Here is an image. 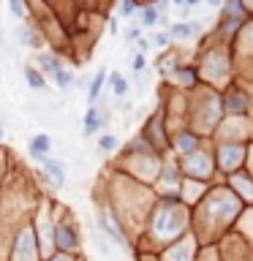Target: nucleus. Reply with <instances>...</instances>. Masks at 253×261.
I'll return each instance as SVG.
<instances>
[{"instance_id": "dca6fc26", "label": "nucleus", "mask_w": 253, "mask_h": 261, "mask_svg": "<svg viewBox=\"0 0 253 261\" xmlns=\"http://www.w3.org/2000/svg\"><path fill=\"white\" fill-rule=\"evenodd\" d=\"M11 11H14V16H25L28 14V11H25V3H22V0H11Z\"/></svg>"}, {"instance_id": "9d476101", "label": "nucleus", "mask_w": 253, "mask_h": 261, "mask_svg": "<svg viewBox=\"0 0 253 261\" xmlns=\"http://www.w3.org/2000/svg\"><path fill=\"white\" fill-rule=\"evenodd\" d=\"M109 82H112V90H115L117 96H125L128 93V82H125V76H120L115 71V74H109Z\"/></svg>"}, {"instance_id": "a211bd4d", "label": "nucleus", "mask_w": 253, "mask_h": 261, "mask_svg": "<svg viewBox=\"0 0 253 261\" xmlns=\"http://www.w3.org/2000/svg\"><path fill=\"white\" fill-rule=\"evenodd\" d=\"M134 71H144V55L134 57Z\"/></svg>"}, {"instance_id": "20e7f679", "label": "nucleus", "mask_w": 253, "mask_h": 261, "mask_svg": "<svg viewBox=\"0 0 253 261\" xmlns=\"http://www.w3.org/2000/svg\"><path fill=\"white\" fill-rule=\"evenodd\" d=\"M161 22V8L158 6H144L142 8V25L144 28H155Z\"/></svg>"}, {"instance_id": "39448f33", "label": "nucleus", "mask_w": 253, "mask_h": 261, "mask_svg": "<svg viewBox=\"0 0 253 261\" xmlns=\"http://www.w3.org/2000/svg\"><path fill=\"white\" fill-rule=\"evenodd\" d=\"M98 128H101V117H98V112L87 109V114H84V136H93Z\"/></svg>"}, {"instance_id": "0eeeda50", "label": "nucleus", "mask_w": 253, "mask_h": 261, "mask_svg": "<svg viewBox=\"0 0 253 261\" xmlns=\"http://www.w3.org/2000/svg\"><path fill=\"white\" fill-rule=\"evenodd\" d=\"M196 30H199L196 22H191V25H171V28H169V35H174V38H191Z\"/></svg>"}, {"instance_id": "f3484780", "label": "nucleus", "mask_w": 253, "mask_h": 261, "mask_svg": "<svg viewBox=\"0 0 253 261\" xmlns=\"http://www.w3.org/2000/svg\"><path fill=\"white\" fill-rule=\"evenodd\" d=\"M180 147H183L185 152H191L193 147H196V139H193V136H183V139H180Z\"/></svg>"}, {"instance_id": "1a4fd4ad", "label": "nucleus", "mask_w": 253, "mask_h": 261, "mask_svg": "<svg viewBox=\"0 0 253 261\" xmlns=\"http://www.w3.org/2000/svg\"><path fill=\"white\" fill-rule=\"evenodd\" d=\"M103 76H106V71H98V74L93 76L90 90H87V98H90V101H96V98H98V93H101V84H103Z\"/></svg>"}, {"instance_id": "f257e3e1", "label": "nucleus", "mask_w": 253, "mask_h": 261, "mask_svg": "<svg viewBox=\"0 0 253 261\" xmlns=\"http://www.w3.org/2000/svg\"><path fill=\"white\" fill-rule=\"evenodd\" d=\"M49 150H52V139H49L47 133H38V136L30 139V155H33L35 161L49 158Z\"/></svg>"}, {"instance_id": "7ed1b4c3", "label": "nucleus", "mask_w": 253, "mask_h": 261, "mask_svg": "<svg viewBox=\"0 0 253 261\" xmlns=\"http://www.w3.org/2000/svg\"><path fill=\"white\" fill-rule=\"evenodd\" d=\"M98 223H101L103 234H106V237H112V242H117L120 247H125V237H123V231H120L115 223H112L109 215H101V218H98Z\"/></svg>"}, {"instance_id": "6ab92c4d", "label": "nucleus", "mask_w": 253, "mask_h": 261, "mask_svg": "<svg viewBox=\"0 0 253 261\" xmlns=\"http://www.w3.org/2000/svg\"><path fill=\"white\" fill-rule=\"evenodd\" d=\"M155 44H158V47H166V44H169V35H166V33H158L155 35Z\"/></svg>"}, {"instance_id": "423d86ee", "label": "nucleus", "mask_w": 253, "mask_h": 261, "mask_svg": "<svg viewBox=\"0 0 253 261\" xmlns=\"http://www.w3.org/2000/svg\"><path fill=\"white\" fill-rule=\"evenodd\" d=\"M41 68L47 71L49 76H57V71H60L63 65H60V60H57L55 55H49V52H41Z\"/></svg>"}, {"instance_id": "4be33fe9", "label": "nucleus", "mask_w": 253, "mask_h": 261, "mask_svg": "<svg viewBox=\"0 0 253 261\" xmlns=\"http://www.w3.org/2000/svg\"><path fill=\"white\" fill-rule=\"evenodd\" d=\"M207 3H210V6H215V8H218L220 3H223V0H207Z\"/></svg>"}, {"instance_id": "6e6552de", "label": "nucleus", "mask_w": 253, "mask_h": 261, "mask_svg": "<svg viewBox=\"0 0 253 261\" xmlns=\"http://www.w3.org/2000/svg\"><path fill=\"white\" fill-rule=\"evenodd\" d=\"M57 245H60V247H74L76 245L74 231H71V228H66V226H60V228H57Z\"/></svg>"}, {"instance_id": "aec40b11", "label": "nucleus", "mask_w": 253, "mask_h": 261, "mask_svg": "<svg viewBox=\"0 0 253 261\" xmlns=\"http://www.w3.org/2000/svg\"><path fill=\"white\" fill-rule=\"evenodd\" d=\"M128 41H139V30H136V28L128 30Z\"/></svg>"}, {"instance_id": "f03ea898", "label": "nucleus", "mask_w": 253, "mask_h": 261, "mask_svg": "<svg viewBox=\"0 0 253 261\" xmlns=\"http://www.w3.org/2000/svg\"><path fill=\"white\" fill-rule=\"evenodd\" d=\"M41 163H44V169H47V172L41 174L44 179H49L52 185H63V182H66V169H63V166L57 163V161H52V158H44Z\"/></svg>"}, {"instance_id": "f8f14e48", "label": "nucleus", "mask_w": 253, "mask_h": 261, "mask_svg": "<svg viewBox=\"0 0 253 261\" xmlns=\"http://www.w3.org/2000/svg\"><path fill=\"white\" fill-rule=\"evenodd\" d=\"M55 82H57V87H60V90H68L71 84H74V76H71L66 68H60V71H57V76H55Z\"/></svg>"}, {"instance_id": "b1692460", "label": "nucleus", "mask_w": 253, "mask_h": 261, "mask_svg": "<svg viewBox=\"0 0 253 261\" xmlns=\"http://www.w3.org/2000/svg\"><path fill=\"white\" fill-rule=\"evenodd\" d=\"M174 3H185V0H174Z\"/></svg>"}, {"instance_id": "2eb2a0df", "label": "nucleus", "mask_w": 253, "mask_h": 261, "mask_svg": "<svg viewBox=\"0 0 253 261\" xmlns=\"http://www.w3.org/2000/svg\"><path fill=\"white\" fill-rule=\"evenodd\" d=\"M134 11H136V0H123V6H120V14L131 16Z\"/></svg>"}, {"instance_id": "9b49d317", "label": "nucleus", "mask_w": 253, "mask_h": 261, "mask_svg": "<svg viewBox=\"0 0 253 261\" xmlns=\"http://www.w3.org/2000/svg\"><path fill=\"white\" fill-rule=\"evenodd\" d=\"M25 76H28V82H30V87H33V90H44V76L38 74L35 68H30V65H28V68H25Z\"/></svg>"}, {"instance_id": "ddd939ff", "label": "nucleus", "mask_w": 253, "mask_h": 261, "mask_svg": "<svg viewBox=\"0 0 253 261\" xmlns=\"http://www.w3.org/2000/svg\"><path fill=\"white\" fill-rule=\"evenodd\" d=\"M17 35H19V41H28V47H38V41L33 38V33L28 28H17Z\"/></svg>"}, {"instance_id": "412c9836", "label": "nucleus", "mask_w": 253, "mask_h": 261, "mask_svg": "<svg viewBox=\"0 0 253 261\" xmlns=\"http://www.w3.org/2000/svg\"><path fill=\"white\" fill-rule=\"evenodd\" d=\"M166 6H169V0H158V8H161V11H166Z\"/></svg>"}, {"instance_id": "5701e85b", "label": "nucleus", "mask_w": 253, "mask_h": 261, "mask_svg": "<svg viewBox=\"0 0 253 261\" xmlns=\"http://www.w3.org/2000/svg\"><path fill=\"white\" fill-rule=\"evenodd\" d=\"M196 3H202V0H185V6H196Z\"/></svg>"}, {"instance_id": "4468645a", "label": "nucleus", "mask_w": 253, "mask_h": 261, "mask_svg": "<svg viewBox=\"0 0 253 261\" xmlns=\"http://www.w3.org/2000/svg\"><path fill=\"white\" fill-rule=\"evenodd\" d=\"M98 147H101V150H115V147H117V139L106 133V136H101V139H98Z\"/></svg>"}]
</instances>
